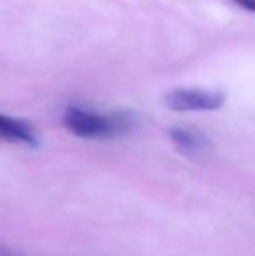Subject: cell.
<instances>
[{
  "label": "cell",
  "instance_id": "1",
  "mask_svg": "<svg viewBox=\"0 0 255 256\" xmlns=\"http://www.w3.org/2000/svg\"><path fill=\"white\" fill-rule=\"evenodd\" d=\"M63 124L70 134L84 140H103L123 134L131 128V118L123 114H102L84 106H68Z\"/></svg>",
  "mask_w": 255,
  "mask_h": 256
},
{
  "label": "cell",
  "instance_id": "2",
  "mask_svg": "<svg viewBox=\"0 0 255 256\" xmlns=\"http://www.w3.org/2000/svg\"><path fill=\"white\" fill-rule=\"evenodd\" d=\"M164 104L173 112H211L224 104V94L204 89H171Z\"/></svg>",
  "mask_w": 255,
  "mask_h": 256
},
{
  "label": "cell",
  "instance_id": "3",
  "mask_svg": "<svg viewBox=\"0 0 255 256\" xmlns=\"http://www.w3.org/2000/svg\"><path fill=\"white\" fill-rule=\"evenodd\" d=\"M0 140L28 146H35L39 143L37 134L28 122L6 114H0Z\"/></svg>",
  "mask_w": 255,
  "mask_h": 256
},
{
  "label": "cell",
  "instance_id": "4",
  "mask_svg": "<svg viewBox=\"0 0 255 256\" xmlns=\"http://www.w3.org/2000/svg\"><path fill=\"white\" fill-rule=\"evenodd\" d=\"M171 140L175 142V145L180 146L185 152H199L206 145V140L203 136L194 131H189V129H173Z\"/></svg>",
  "mask_w": 255,
  "mask_h": 256
},
{
  "label": "cell",
  "instance_id": "5",
  "mask_svg": "<svg viewBox=\"0 0 255 256\" xmlns=\"http://www.w3.org/2000/svg\"><path fill=\"white\" fill-rule=\"evenodd\" d=\"M238 6H241V7H245L248 12H253L255 10V0H234Z\"/></svg>",
  "mask_w": 255,
  "mask_h": 256
},
{
  "label": "cell",
  "instance_id": "6",
  "mask_svg": "<svg viewBox=\"0 0 255 256\" xmlns=\"http://www.w3.org/2000/svg\"><path fill=\"white\" fill-rule=\"evenodd\" d=\"M0 256H18V254L11 253V251H7V250H0Z\"/></svg>",
  "mask_w": 255,
  "mask_h": 256
}]
</instances>
